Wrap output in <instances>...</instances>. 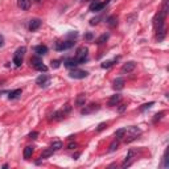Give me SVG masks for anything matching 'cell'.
I'll use <instances>...</instances> for the list:
<instances>
[{
  "label": "cell",
  "mask_w": 169,
  "mask_h": 169,
  "mask_svg": "<svg viewBox=\"0 0 169 169\" xmlns=\"http://www.w3.org/2000/svg\"><path fill=\"white\" fill-rule=\"evenodd\" d=\"M125 132H127V128H120V130H118L116 132H115V137H116L118 140H120V139L124 137Z\"/></svg>",
  "instance_id": "cell-19"
},
{
  "label": "cell",
  "mask_w": 169,
  "mask_h": 169,
  "mask_svg": "<svg viewBox=\"0 0 169 169\" xmlns=\"http://www.w3.org/2000/svg\"><path fill=\"white\" fill-rule=\"evenodd\" d=\"M125 108H127V104H122L120 107H119V112H123Z\"/></svg>",
  "instance_id": "cell-37"
},
{
  "label": "cell",
  "mask_w": 169,
  "mask_h": 169,
  "mask_svg": "<svg viewBox=\"0 0 169 169\" xmlns=\"http://www.w3.org/2000/svg\"><path fill=\"white\" fill-rule=\"evenodd\" d=\"M107 3L108 2H106V3H99V2H94V3H91V5H90V12H101L102 9L104 8L106 5H107Z\"/></svg>",
  "instance_id": "cell-5"
},
{
  "label": "cell",
  "mask_w": 169,
  "mask_h": 169,
  "mask_svg": "<svg viewBox=\"0 0 169 169\" xmlns=\"http://www.w3.org/2000/svg\"><path fill=\"white\" fill-rule=\"evenodd\" d=\"M83 2H87V0H83Z\"/></svg>",
  "instance_id": "cell-40"
},
{
  "label": "cell",
  "mask_w": 169,
  "mask_h": 169,
  "mask_svg": "<svg viewBox=\"0 0 169 169\" xmlns=\"http://www.w3.org/2000/svg\"><path fill=\"white\" fill-rule=\"evenodd\" d=\"M118 147H119V140L116 139V140L112 141V143L110 144V149H108V151H110V152H114V151L118 149Z\"/></svg>",
  "instance_id": "cell-23"
},
{
  "label": "cell",
  "mask_w": 169,
  "mask_h": 169,
  "mask_svg": "<svg viewBox=\"0 0 169 169\" xmlns=\"http://www.w3.org/2000/svg\"><path fill=\"white\" fill-rule=\"evenodd\" d=\"M69 75H70L71 78H74V79H83V78L87 77V71L74 69V70H71L70 73H69Z\"/></svg>",
  "instance_id": "cell-4"
},
{
  "label": "cell",
  "mask_w": 169,
  "mask_h": 169,
  "mask_svg": "<svg viewBox=\"0 0 169 169\" xmlns=\"http://www.w3.org/2000/svg\"><path fill=\"white\" fill-rule=\"evenodd\" d=\"M108 25H110V26H116L118 25V19L115 17V16L108 17Z\"/></svg>",
  "instance_id": "cell-24"
},
{
  "label": "cell",
  "mask_w": 169,
  "mask_h": 169,
  "mask_svg": "<svg viewBox=\"0 0 169 169\" xmlns=\"http://www.w3.org/2000/svg\"><path fill=\"white\" fill-rule=\"evenodd\" d=\"M85 103H86V94H79L77 99H75V104L82 107V106H85Z\"/></svg>",
  "instance_id": "cell-14"
},
{
  "label": "cell",
  "mask_w": 169,
  "mask_h": 169,
  "mask_svg": "<svg viewBox=\"0 0 169 169\" xmlns=\"http://www.w3.org/2000/svg\"><path fill=\"white\" fill-rule=\"evenodd\" d=\"M64 64H65V66H66V68H77V66L79 65L78 64V62H77V59H75V58H70V59H66V61L64 62Z\"/></svg>",
  "instance_id": "cell-15"
},
{
  "label": "cell",
  "mask_w": 169,
  "mask_h": 169,
  "mask_svg": "<svg viewBox=\"0 0 169 169\" xmlns=\"http://www.w3.org/2000/svg\"><path fill=\"white\" fill-rule=\"evenodd\" d=\"M25 52H26L25 46H21V48H19L15 52V54H13V64H15L16 68L21 66L23 59H24V56H25Z\"/></svg>",
  "instance_id": "cell-1"
},
{
  "label": "cell",
  "mask_w": 169,
  "mask_h": 169,
  "mask_svg": "<svg viewBox=\"0 0 169 169\" xmlns=\"http://www.w3.org/2000/svg\"><path fill=\"white\" fill-rule=\"evenodd\" d=\"M115 61H116V59H114V61H104L101 66H102L103 69H108V68H111V66L114 65V62H115Z\"/></svg>",
  "instance_id": "cell-26"
},
{
  "label": "cell",
  "mask_w": 169,
  "mask_h": 169,
  "mask_svg": "<svg viewBox=\"0 0 169 169\" xmlns=\"http://www.w3.org/2000/svg\"><path fill=\"white\" fill-rule=\"evenodd\" d=\"M101 20V17H95V19H91L90 20V25H95V24H98V21Z\"/></svg>",
  "instance_id": "cell-32"
},
{
  "label": "cell",
  "mask_w": 169,
  "mask_h": 169,
  "mask_svg": "<svg viewBox=\"0 0 169 169\" xmlns=\"http://www.w3.org/2000/svg\"><path fill=\"white\" fill-rule=\"evenodd\" d=\"M41 20L40 19H33V20H31L29 21V25H28V28H29V31H37V29L41 26Z\"/></svg>",
  "instance_id": "cell-10"
},
{
  "label": "cell",
  "mask_w": 169,
  "mask_h": 169,
  "mask_svg": "<svg viewBox=\"0 0 169 169\" xmlns=\"http://www.w3.org/2000/svg\"><path fill=\"white\" fill-rule=\"evenodd\" d=\"M137 16V13H134V15H130V16H127V20H128V23H132V20H134L135 17Z\"/></svg>",
  "instance_id": "cell-33"
},
{
  "label": "cell",
  "mask_w": 169,
  "mask_h": 169,
  "mask_svg": "<svg viewBox=\"0 0 169 169\" xmlns=\"http://www.w3.org/2000/svg\"><path fill=\"white\" fill-rule=\"evenodd\" d=\"M165 16L167 15H164L163 12H158L156 16H155V19H153V25H155V28H156V31H158V29H163L164 28V20H165Z\"/></svg>",
  "instance_id": "cell-3"
},
{
  "label": "cell",
  "mask_w": 169,
  "mask_h": 169,
  "mask_svg": "<svg viewBox=\"0 0 169 169\" xmlns=\"http://www.w3.org/2000/svg\"><path fill=\"white\" fill-rule=\"evenodd\" d=\"M124 87V79L123 78H116L114 81V89L115 90H122Z\"/></svg>",
  "instance_id": "cell-13"
},
{
  "label": "cell",
  "mask_w": 169,
  "mask_h": 169,
  "mask_svg": "<svg viewBox=\"0 0 169 169\" xmlns=\"http://www.w3.org/2000/svg\"><path fill=\"white\" fill-rule=\"evenodd\" d=\"M33 151H35V149H33V147H25V149H24V158L28 160V158L32 156Z\"/></svg>",
  "instance_id": "cell-21"
},
{
  "label": "cell",
  "mask_w": 169,
  "mask_h": 169,
  "mask_svg": "<svg viewBox=\"0 0 169 169\" xmlns=\"http://www.w3.org/2000/svg\"><path fill=\"white\" fill-rule=\"evenodd\" d=\"M107 40H108V35H107V33H106V35H102L101 37H99V38L97 40V44H99V45H101V44H103V42H106V41H107Z\"/></svg>",
  "instance_id": "cell-25"
},
{
  "label": "cell",
  "mask_w": 169,
  "mask_h": 169,
  "mask_svg": "<svg viewBox=\"0 0 169 169\" xmlns=\"http://www.w3.org/2000/svg\"><path fill=\"white\" fill-rule=\"evenodd\" d=\"M135 68H136V64L134 61H128L127 64L122 66V73H131L135 70Z\"/></svg>",
  "instance_id": "cell-8"
},
{
  "label": "cell",
  "mask_w": 169,
  "mask_h": 169,
  "mask_svg": "<svg viewBox=\"0 0 169 169\" xmlns=\"http://www.w3.org/2000/svg\"><path fill=\"white\" fill-rule=\"evenodd\" d=\"M36 83H37L38 86H41V87H46V86L49 85V77L46 74L40 75V77L36 79Z\"/></svg>",
  "instance_id": "cell-7"
},
{
  "label": "cell",
  "mask_w": 169,
  "mask_h": 169,
  "mask_svg": "<svg viewBox=\"0 0 169 169\" xmlns=\"http://www.w3.org/2000/svg\"><path fill=\"white\" fill-rule=\"evenodd\" d=\"M17 3H19V7H20V8H21V9H25V11L29 8V7H31V0H19Z\"/></svg>",
  "instance_id": "cell-16"
},
{
  "label": "cell",
  "mask_w": 169,
  "mask_h": 169,
  "mask_svg": "<svg viewBox=\"0 0 169 169\" xmlns=\"http://www.w3.org/2000/svg\"><path fill=\"white\" fill-rule=\"evenodd\" d=\"M153 104H155V102H149V103H145V104H143V106L140 107V111H145L147 108H151Z\"/></svg>",
  "instance_id": "cell-27"
},
{
  "label": "cell",
  "mask_w": 169,
  "mask_h": 169,
  "mask_svg": "<svg viewBox=\"0 0 169 169\" xmlns=\"http://www.w3.org/2000/svg\"><path fill=\"white\" fill-rule=\"evenodd\" d=\"M59 66V61H52V68H56L57 69Z\"/></svg>",
  "instance_id": "cell-36"
},
{
  "label": "cell",
  "mask_w": 169,
  "mask_h": 169,
  "mask_svg": "<svg viewBox=\"0 0 169 169\" xmlns=\"http://www.w3.org/2000/svg\"><path fill=\"white\" fill-rule=\"evenodd\" d=\"M31 64H32L33 68L36 69L38 65H41V64H42V61L40 59V57H33V58H31Z\"/></svg>",
  "instance_id": "cell-22"
},
{
  "label": "cell",
  "mask_w": 169,
  "mask_h": 169,
  "mask_svg": "<svg viewBox=\"0 0 169 169\" xmlns=\"http://www.w3.org/2000/svg\"><path fill=\"white\" fill-rule=\"evenodd\" d=\"M87 48H85V46H82V48H79L77 50V54H75V59H77V62L79 65L83 64L85 61H87Z\"/></svg>",
  "instance_id": "cell-2"
},
{
  "label": "cell",
  "mask_w": 169,
  "mask_h": 169,
  "mask_svg": "<svg viewBox=\"0 0 169 169\" xmlns=\"http://www.w3.org/2000/svg\"><path fill=\"white\" fill-rule=\"evenodd\" d=\"M33 50H35V53L37 56H44V54L48 53V48H46L45 45H37V46L33 48Z\"/></svg>",
  "instance_id": "cell-11"
},
{
  "label": "cell",
  "mask_w": 169,
  "mask_h": 169,
  "mask_svg": "<svg viewBox=\"0 0 169 169\" xmlns=\"http://www.w3.org/2000/svg\"><path fill=\"white\" fill-rule=\"evenodd\" d=\"M20 95H21V89H16V90H13V91H9L8 98L9 99H16V98H19Z\"/></svg>",
  "instance_id": "cell-17"
},
{
  "label": "cell",
  "mask_w": 169,
  "mask_h": 169,
  "mask_svg": "<svg viewBox=\"0 0 169 169\" xmlns=\"http://www.w3.org/2000/svg\"><path fill=\"white\" fill-rule=\"evenodd\" d=\"M74 46V41H65V42H57L56 44V49L57 50H66Z\"/></svg>",
  "instance_id": "cell-6"
},
{
  "label": "cell",
  "mask_w": 169,
  "mask_h": 169,
  "mask_svg": "<svg viewBox=\"0 0 169 169\" xmlns=\"http://www.w3.org/2000/svg\"><path fill=\"white\" fill-rule=\"evenodd\" d=\"M106 127H107V124H106V123H101V124H99L98 125V128H97V131H102V130H104V128Z\"/></svg>",
  "instance_id": "cell-34"
},
{
  "label": "cell",
  "mask_w": 169,
  "mask_h": 169,
  "mask_svg": "<svg viewBox=\"0 0 169 169\" xmlns=\"http://www.w3.org/2000/svg\"><path fill=\"white\" fill-rule=\"evenodd\" d=\"M163 115H164V112H158V114L155 115V119H153V122H157V120H160L161 118H163Z\"/></svg>",
  "instance_id": "cell-30"
},
{
  "label": "cell",
  "mask_w": 169,
  "mask_h": 169,
  "mask_svg": "<svg viewBox=\"0 0 169 169\" xmlns=\"http://www.w3.org/2000/svg\"><path fill=\"white\" fill-rule=\"evenodd\" d=\"M36 2H40V0H36Z\"/></svg>",
  "instance_id": "cell-41"
},
{
  "label": "cell",
  "mask_w": 169,
  "mask_h": 169,
  "mask_svg": "<svg viewBox=\"0 0 169 169\" xmlns=\"http://www.w3.org/2000/svg\"><path fill=\"white\" fill-rule=\"evenodd\" d=\"M99 110V106L98 104H89V106H85V108L82 110V115H87V114H91V112H94V111H98Z\"/></svg>",
  "instance_id": "cell-9"
},
{
  "label": "cell",
  "mask_w": 169,
  "mask_h": 169,
  "mask_svg": "<svg viewBox=\"0 0 169 169\" xmlns=\"http://www.w3.org/2000/svg\"><path fill=\"white\" fill-rule=\"evenodd\" d=\"M54 152H56V151L53 149L52 147H49L48 149H45V151H44V152H42V153H41V156H40V158H46V157L52 156V155L54 153Z\"/></svg>",
  "instance_id": "cell-18"
},
{
  "label": "cell",
  "mask_w": 169,
  "mask_h": 169,
  "mask_svg": "<svg viewBox=\"0 0 169 169\" xmlns=\"http://www.w3.org/2000/svg\"><path fill=\"white\" fill-rule=\"evenodd\" d=\"M85 37H86V40H91V38H92V33H87Z\"/></svg>",
  "instance_id": "cell-39"
},
{
  "label": "cell",
  "mask_w": 169,
  "mask_h": 169,
  "mask_svg": "<svg viewBox=\"0 0 169 169\" xmlns=\"http://www.w3.org/2000/svg\"><path fill=\"white\" fill-rule=\"evenodd\" d=\"M36 69H37V70H40V71H46V70H48V68H46V66H45L44 64L38 65V66H37V68H36Z\"/></svg>",
  "instance_id": "cell-29"
},
{
  "label": "cell",
  "mask_w": 169,
  "mask_h": 169,
  "mask_svg": "<svg viewBox=\"0 0 169 169\" xmlns=\"http://www.w3.org/2000/svg\"><path fill=\"white\" fill-rule=\"evenodd\" d=\"M50 147H52L54 151H58L59 148L62 147V143H61V141H56V143H53V144L50 145Z\"/></svg>",
  "instance_id": "cell-28"
},
{
  "label": "cell",
  "mask_w": 169,
  "mask_h": 169,
  "mask_svg": "<svg viewBox=\"0 0 169 169\" xmlns=\"http://www.w3.org/2000/svg\"><path fill=\"white\" fill-rule=\"evenodd\" d=\"M3 45H4V37H3V36L0 35V48H2Z\"/></svg>",
  "instance_id": "cell-38"
},
{
  "label": "cell",
  "mask_w": 169,
  "mask_h": 169,
  "mask_svg": "<svg viewBox=\"0 0 169 169\" xmlns=\"http://www.w3.org/2000/svg\"><path fill=\"white\" fill-rule=\"evenodd\" d=\"M120 101H122V95L120 94H115V95H112V97L110 98V101H108V106H116Z\"/></svg>",
  "instance_id": "cell-12"
},
{
  "label": "cell",
  "mask_w": 169,
  "mask_h": 169,
  "mask_svg": "<svg viewBox=\"0 0 169 169\" xmlns=\"http://www.w3.org/2000/svg\"><path fill=\"white\" fill-rule=\"evenodd\" d=\"M37 136H38V132H36V131L35 132H31V134L28 135L29 139H37Z\"/></svg>",
  "instance_id": "cell-31"
},
{
  "label": "cell",
  "mask_w": 169,
  "mask_h": 169,
  "mask_svg": "<svg viewBox=\"0 0 169 169\" xmlns=\"http://www.w3.org/2000/svg\"><path fill=\"white\" fill-rule=\"evenodd\" d=\"M62 116H64V112L62 111H56V112H53L52 114V116H50L49 120H59Z\"/></svg>",
  "instance_id": "cell-20"
},
{
  "label": "cell",
  "mask_w": 169,
  "mask_h": 169,
  "mask_svg": "<svg viewBox=\"0 0 169 169\" xmlns=\"http://www.w3.org/2000/svg\"><path fill=\"white\" fill-rule=\"evenodd\" d=\"M74 148H77V143H69L68 149H74Z\"/></svg>",
  "instance_id": "cell-35"
}]
</instances>
